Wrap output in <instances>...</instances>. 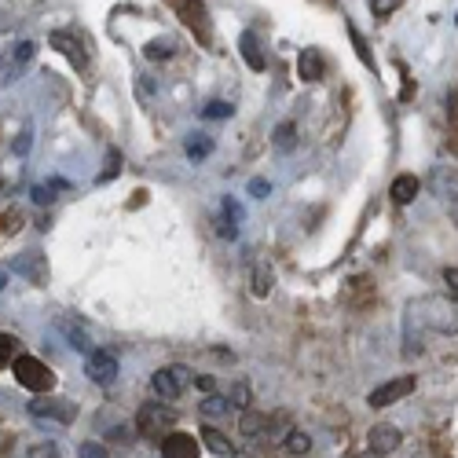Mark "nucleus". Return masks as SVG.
I'll list each match as a JSON object with an SVG mask.
<instances>
[{"instance_id":"obj_1","label":"nucleus","mask_w":458,"mask_h":458,"mask_svg":"<svg viewBox=\"0 0 458 458\" xmlns=\"http://www.w3.org/2000/svg\"><path fill=\"white\" fill-rule=\"evenodd\" d=\"M418 319H422L426 330H437V334H458V297H447V293H433V297H418L411 301Z\"/></svg>"},{"instance_id":"obj_2","label":"nucleus","mask_w":458,"mask_h":458,"mask_svg":"<svg viewBox=\"0 0 458 458\" xmlns=\"http://www.w3.org/2000/svg\"><path fill=\"white\" fill-rule=\"evenodd\" d=\"M165 4L173 8V15L195 33V41L202 48H213L216 45V33H213V19H209V8L206 0H165Z\"/></svg>"},{"instance_id":"obj_3","label":"nucleus","mask_w":458,"mask_h":458,"mask_svg":"<svg viewBox=\"0 0 458 458\" xmlns=\"http://www.w3.org/2000/svg\"><path fill=\"white\" fill-rule=\"evenodd\" d=\"M173 426H176V414H173V407H165V400H147V403L136 411V429H140V437H158V440H165Z\"/></svg>"},{"instance_id":"obj_4","label":"nucleus","mask_w":458,"mask_h":458,"mask_svg":"<svg viewBox=\"0 0 458 458\" xmlns=\"http://www.w3.org/2000/svg\"><path fill=\"white\" fill-rule=\"evenodd\" d=\"M12 374H15V381L26 393H52V386H55V374L48 370V363H41L37 356H19L12 363Z\"/></svg>"},{"instance_id":"obj_5","label":"nucleus","mask_w":458,"mask_h":458,"mask_svg":"<svg viewBox=\"0 0 458 458\" xmlns=\"http://www.w3.org/2000/svg\"><path fill=\"white\" fill-rule=\"evenodd\" d=\"M191 381H195V374H191V367L183 363H169L162 370H155V377H150V389H155L158 400H176Z\"/></svg>"},{"instance_id":"obj_6","label":"nucleus","mask_w":458,"mask_h":458,"mask_svg":"<svg viewBox=\"0 0 458 458\" xmlns=\"http://www.w3.org/2000/svg\"><path fill=\"white\" fill-rule=\"evenodd\" d=\"M30 414L33 418H48V422H59V426H70L73 418H78V407H73V400L48 396V400H30Z\"/></svg>"},{"instance_id":"obj_7","label":"nucleus","mask_w":458,"mask_h":458,"mask_svg":"<svg viewBox=\"0 0 458 458\" xmlns=\"http://www.w3.org/2000/svg\"><path fill=\"white\" fill-rule=\"evenodd\" d=\"M12 268H15L26 283H33V286H48V257H45L41 250L19 253V257L12 260Z\"/></svg>"},{"instance_id":"obj_8","label":"nucleus","mask_w":458,"mask_h":458,"mask_svg":"<svg viewBox=\"0 0 458 458\" xmlns=\"http://www.w3.org/2000/svg\"><path fill=\"white\" fill-rule=\"evenodd\" d=\"M85 374L96 386H114V381H118V356L106 349H92L85 360Z\"/></svg>"},{"instance_id":"obj_9","label":"nucleus","mask_w":458,"mask_h":458,"mask_svg":"<svg viewBox=\"0 0 458 458\" xmlns=\"http://www.w3.org/2000/svg\"><path fill=\"white\" fill-rule=\"evenodd\" d=\"M411 393H414V377H411V374H403V377H393V381H386V386L370 389L367 403L381 411V407H389V403H396V400H403V396H411Z\"/></svg>"},{"instance_id":"obj_10","label":"nucleus","mask_w":458,"mask_h":458,"mask_svg":"<svg viewBox=\"0 0 458 458\" xmlns=\"http://www.w3.org/2000/svg\"><path fill=\"white\" fill-rule=\"evenodd\" d=\"M48 41H52V48H59L73 66H78V70H85L89 66V52H85V45L78 41V37H73V33H66V30H55L52 37H48Z\"/></svg>"},{"instance_id":"obj_11","label":"nucleus","mask_w":458,"mask_h":458,"mask_svg":"<svg viewBox=\"0 0 458 458\" xmlns=\"http://www.w3.org/2000/svg\"><path fill=\"white\" fill-rule=\"evenodd\" d=\"M400 429L396 426H389V422H381V426H370V433H367V447L374 451V454H393L396 447H400Z\"/></svg>"},{"instance_id":"obj_12","label":"nucleus","mask_w":458,"mask_h":458,"mask_svg":"<svg viewBox=\"0 0 458 458\" xmlns=\"http://www.w3.org/2000/svg\"><path fill=\"white\" fill-rule=\"evenodd\" d=\"M162 458H199V440L191 433H169L162 440Z\"/></svg>"},{"instance_id":"obj_13","label":"nucleus","mask_w":458,"mask_h":458,"mask_svg":"<svg viewBox=\"0 0 458 458\" xmlns=\"http://www.w3.org/2000/svg\"><path fill=\"white\" fill-rule=\"evenodd\" d=\"M297 73H301V81H323V73H327V59L319 48H304L301 59H297Z\"/></svg>"},{"instance_id":"obj_14","label":"nucleus","mask_w":458,"mask_h":458,"mask_svg":"<svg viewBox=\"0 0 458 458\" xmlns=\"http://www.w3.org/2000/svg\"><path fill=\"white\" fill-rule=\"evenodd\" d=\"M232 414V400L227 396H220V393H209L202 403H199V418L206 426H213V422H224V418Z\"/></svg>"},{"instance_id":"obj_15","label":"nucleus","mask_w":458,"mask_h":458,"mask_svg":"<svg viewBox=\"0 0 458 458\" xmlns=\"http://www.w3.org/2000/svg\"><path fill=\"white\" fill-rule=\"evenodd\" d=\"M239 52H242V59H246L250 70H264V66H268V55H264L260 37H257L253 30H246V33L239 37Z\"/></svg>"},{"instance_id":"obj_16","label":"nucleus","mask_w":458,"mask_h":458,"mask_svg":"<svg viewBox=\"0 0 458 458\" xmlns=\"http://www.w3.org/2000/svg\"><path fill=\"white\" fill-rule=\"evenodd\" d=\"M418 191H422V180L411 176V173H400V176L393 180V187H389V195H393L396 206H411V202L418 199Z\"/></svg>"},{"instance_id":"obj_17","label":"nucleus","mask_w":458,"mask_h":458,"mask_svg":"<svg viewBox=\"0 0 458 458\" xmlns=\"http://www.w3.org/2000/svg\"><path fill=\"white\" fill-rule=\"evenodd\" d=\"M202 444H206L216 458H235V454H239V447H235L232 440H227L220 429H213V426H206V429H202Z\"/></svg>"},{"instance_id":"obj_18","label":"nucleus","mask_w":458,"mask_h":458,"mask_svg":"<svg viewBox=\"0 0 458 458\" xmlns=\"http://www.w3.org/2000/svg\"><path fill=\"white\" fill-rule=\"evenodd\" d=\"M239 220H242L239 202L235 199H224V206H220V235L224 239H235L239 235Z\"/></svg>"},{"instance_id":"obj_19","label":"nucleus","mask_w":458,"mask_h":458,"mask_svg":"<svg viewBox=\"0 0 458 458\" xmlns=\"http://www.w3.org/2000/svg\"><path fill=\"white\" fill-rule=\"evenodd\" d=\"M55 327L66 334V345H70V349H78V352H92V341H89L85 327H78V323H73V319H66V316H63Z\"/></svg>"},{"instance_id":"obj_20","label":"nucleus","mask_w":458,"mask_h":458,"mask_svg":"<svg viewBox=\"0 0 458 458\" xmlns=\"http://www.w3.org/2000/svg\"><path fill=\"white\" fill-rule=\"evenodd\" d=\"M433 191L444 202H454L458 199V169H437L433 173Z\"/></svg>"},{"instance_id":"obj_21","label":"nucleus","mask_w":458,"mask_h":458,"mask_svg":"<svg viewBox=\"0 0 458 458\" xmlns=\"http://www.w3.org/2000/svg\"><path fill=\"white\" fill-rule=\"evenodd\" d=\"M272 283H276V272L264 260H257V272L250 276V293L253 297H268L272 293Z\"/></svg>"},{"instance_id":"obj_22","label":"nucleus","mask_w":458,"mask_h":458,"mask_svg":"<svg viewBox=\"0 0 458 458\" xmlns=\"http://www.w3.org/2000/svg\"><path fill=\"white\" fill-rule=\"evenodd\" d=\"M242 437L250 440V444H264V440H268V422H264V418L260 414H242Z\"/></svg>"},{"instance_id":"obj_23","label":"nucleus","mask_w":458,"mask_h":458,"mask_svg":"<svg viewBox=\"0 0 458 458\" xmlns=\"http://www.w3.org/2000/svg\"><path fill=\"white\" fill-rule=\"evenodd\" d=\"M143 55H147L150 63H162V59H173V55H176V41H173V37H155V41H147Z\"/></svg>"},{"instance_id":"obj_24","label":"nucleus","mask_w":458,"mask_h":458,"mask_svg":"<svg viewBox=\"0 0 458 458\" xmlns=\"http://www.w3.org/2000/svg\"><path fill=\"white\" fill-rule=\"evenodd\" d=\"M272 143H276V150H293V147H297V125H293V122H283V125H276V136H272Z\"/></svg>"},{"instance_id":"obj_25","label":"nucleus","mask_w":458,"mask_h":458,"mask_svg":"<svg viewBox=\"0 0 458 458\" xmlns=\"http://www.w3.org/2000/svg\"><path fill=\"white\" fill-rule=\"evenodd\" d=\"M283 447H286L290 454H309V451H312V437L301 433V429H290V437L283 440Z\"/></svg>"},{"instance_id":"obj_26","label":"nucleus","mask_w":458,"mask_h":458,"mask_svg":"<svg viewBox=\"0 0 458 458\" xmlns=\"http://www.w3.org/2000/svg\"><path fill=\"white\" fill-rule=\"evenodd\" d=\"M19 360V341L12 334H0V370L12 367Z\"/></svg>"},{"instance_id":"obj_27","label":"nucleus","mask_w":458,"mask_h":458,"mask_svg":"<svg viewBox=\"0 0 458 458\" xmlns=\"http://www.w3.org/2000/svg\"><path fill=\"white\" fill-rule=\"evenodd\" d=\"M232 114H235V106H232V103H224V99H213V103H206V106H202V118H206V122L232 118Z\"/></svg>"},{"instance_id":"obj_28","label":"nucleus","mask_w":458,"mask_h":458,"mask_svg":"<svg viewBox=\"0 0 458 458\" xmlns=\"http://www.w3.org/2000/svg\"><path fill=\"white\" fill-rule=\"evenodd\" d=\"M118 173H122V155H118V150H114V147H110V155H106V169L99 173V180H96V183H110V180L118 176Z\"/></svg>"},{"instance_id":"obj_29","label":"nucleus","mask_w":458,"mask_h":458,"mask_svg":"<svg viewBox=\"0 0 458 458\" xmlns=\"http://www.w3.org/2000/svg\"><path fill=\"white\" fill-rule=\"evenodd\" d=\"M19 227H22V213H19V209L0 213V235H15Z\"/></svg>"},{"instance_id":"obj_30","label":"nucleus","mask_w":458,"mask_h":458,"mask_svg":"<svg viewBox=\"0 0 458 458\" xmlns=\"http://www.w3.org/2000/svg\"><path fill=\"white\" fill-rule=\"evenodd\" d=\"M33 52H37L33 41H19V45L12 48V66H26V63L33 59Z\"/></svg>"},{"instance_id":"obj_31","label":"nucleus","mask_w":458,"mask_h":458,"mask_svg":"<svg viewBox=\"0 0 458 458\" xmlns=\"http://www.w3.org/2000/svg\"><path fill=\"white\" fill-rule=\"evenodd\" d=\"M400 4L403 0H370V12H374V19H389L393 12H400Z\"/></svg>"},{"instance_id":"obj_32","label":"nucleus","mask_w":458,"mask_h":458,"mask_svg":"<svg viewBox=\"0 0 458 458\" xmlns=\"http://www.w3.org/2000/svg\"><path fill=\"white\" fill-rule=\"evenodd\" d=\"M213 150V143L206 136H195V140H187V158H206Z\"/></svg>"},{"instance_id":"obj_33","label":"nucleus","mask_w":458,"mask_h":458,"mask_svg":"<svg viewBox=\"0 0 458 458\" xmlns=\"http://www.w3.org/2000/svg\"><path fill=\"white\" fill-rule=\"evenodd\" d=\"M55 187H59V183H37V187H33V202H37V206H52V202H55V195H52Z\"/></svg>"},{"instance_id":"obj_34","label":"nucleus","mask_w":458,"mask_h":458,"mask_svg":"<svg viewBox=\"0 0 458 458\" xmlns=\"http://www.w3.org/2000/svg\"><path fill=\"white\" fill-rule=\"evenodd\" d=\"M349 37H352V45H356V55L363 59V66H374V59H370V48H367V41L360 37V30H356V26H349Z\"/></svg>"},{"instance_id":"obj_35","label":"nucleus","mask_w":458,"mask_h":458,"mask_svg":"<svg viewBox=\"0 0 458 458\" xmlns=\"http://www.w3.org/2000/svg\"><path fill=\"white\" fill-rule=\"evenodd\" d=\"M227 400H232V407H250V386L246 381H239V386L227 393Z\"/></svg>"},{"instance_id":"obj_36","label":"nucleus","mask_w":458,"mask_h":458,"mask_svg":"<svg viewBox=\"0 0 458 458\" xmlns=\"http://www.w3.org/2000/svg\"><path fill=\"white\" fill-rule=\"evenodd\" d=\"M78 454H81V458H110L106 447H103L99 440H85V444L78 447Z\"/></svg>"},{"instance_id":"obj_37","label":"nucleus","mask_w":458,"mask_h":458,"mask_svg":"<svg viewBox=\"0 0 458 458\" xmlns=\"http://www.w3.org/2000/svg\"><path fill=\"white\" fill-rule=\"evenodd\" d=\"M26 458H59V447H55V444H37Z\"/></svg>"},{"instance_id":"obj_38","label":"nucleus","mask_w":458,"mask_h":458,"mask_svg":"<svg viewBox=\"0 0 458 458\" xmlns=\"http://www.w3.org/2000/svg\"><path fill=\"white\" fill-rule=\"evenodd\" d=\"M250 195L253 199H268V180H253L250 183Z\"/></svg>"},{"instance_id":"obj_39","label":"nucleus","mask_w":458,"mask_h":458,"mask_svg":"<svg viewBox=\"0 0 458 458\" xmlns=\"http://www.w3.org/2000/svg\"><path fill=\"white\" fill-rule=\"evenodd\" d=\"M150 96H155V81H150V78H140V99L147 103Z\"/></svg>"},{"instance_id":"obj_40","label":"nucleus","mask_w":458,"mask_h":458,"mask_svg":"<svg viewBox=\"0 0 458 458\" xmlns=\"http://www.w3.org/2000/svg\"><path fill=\"white\" fill-rule=\"evenodd\" d=\"M26 150H30V129H26V132L15 140V155H26Z\"/></svg>"},{"instance_id":"obj_41","label":"nucleus","mask_w":458,"mask_h":458,"mask_svg":"<svg viewBox=\"0 0 458 458\" xmlns=\"http://www.w3.org/2000/svg\"><path fill=\"white\" fill-rule=\"evenodd\" d=\"M195 386H199V389H202V393L209 396V393L216 389V381H213V377H195Z\"/></svg>"},{"instance_id":"obj_42","label":"nucleus","mask_w":458,"mask_h":458,"mask_svg":"<svg viewBox=\"0 0 458 458\" xmlns=\"http://www.w3.org/2000/svg\"><path fill=\"white\" fill-rule=\"evenodd\" d=\"M444 279H447V286L458 293V268H447V272H444Z\"/></svg>"},{"instance_id":"obj_43","label":"nucleus","mask_w":458,"mask_h":458,"mask_svg":"<svg viewBox=\"0 0 458 458\" xmlns=\"http://www.w3.org/2000/svg\"><path fill=\"white\" fill-rule=\"evenodd\" d=\"M316 4H323V8H337V0H316Z\"/></svg>"},{"instance_id":"obj_44","label":"nucleus","mask_w":458,"mask_h":458,"mask_svg":"<svg viewBox=\"0 0 458 458\" xmlns=\"http://www.w3.org/2000/svg\"><path fill=\"white\" fill-rule=\"evenodd\" d=\"M4 279H8V272H4V268H0V290H4Z\"/></svg>"},{"instance_id":"obj_45","label":"nucleus","mask_w":458,"mask_h":458,"mask_svg":"<svg viewBox=\"0 0 458 458\" xmlns=\"http://www.w3.org/2000/svg\"><path fill=\"white\" fill-rule=\"evenodd\" d=\"M454 22H458V19H454Z\"/></svg>"}]
</instances>
